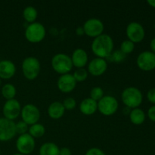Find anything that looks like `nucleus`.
Returning a JSON list of instances; mask_svg holds the SVG:
<instances>
[{
    "mask_svg": "<svg viewBox=\"0 0 155 155\" xmlns=\"http://www.w3.org/2000/svg\"><path fill=\"white\" fill-rule=\"evenodd\" d=\"M52 69L61 75L69 74L73 68L71 58L64 53H58L54 54L51 61Z\"/></svg>",
    "mask_w": 155,
    "mask_h": 155,
    "instance_id": "3",
    "label": "nucleus"
},
{
    "mask_svg": "<svg viewBox=\"0 0 155 155\" xmlns=\"http://www.w3.org/2000/svg\"><path fill=\"white\" fill-rule=\"evenodd\" d=\"M76 34L79 36H81L85 34L84 30H83V27H78L77 29H76Z\"/></svg>",
    "mask_w": 155,
    "mask_h": 155,
    "instance_id": "35",
    "label": "nucleus"
},
{
    "mask_svg": "<svg viewBox=\"0 0 155 155\" xmlns=\"http://www.w3.org/2000/svg\"><path fill=\"white\" fill-rule=\"evenodd\" d=\"M36 142L28 133L18 136L16 141V148L20 154H30L34 151Z\"/></svg>",
    "mask_w": 155,
    "mask_h": 155,
    "instance_id": "8",
    "label": "nucleus"
},
{
    "mask_svg": "<svg viewBox=\"0 0 155 155\" xmlns=\"http://www.w3.org/2000/svg\"><path fill=\"white\" fill-rule=\"evenodd\" d=\"M147 2H148V4L150 6H151V7L153 8H155V0H148Z\"/></svg>",
    "mask_w": 155,
    "mask_h": 155,
    "instance_id": "38",
    "label": "nucleus"
},
{
    "mask_svg": "<svg viewBox=\"0 0 155 155\" xmlns=\"http://www.w3.org/2000/svg\"><path fill=\"white\" fill-rule=\"evenodd\" d=\"M107 69V62L105 59L95 58L88 64V73L95 77L104 74Z\"/></svg>",
    "mask_w": 155,
    "mask_h": 155,
    "instance_id": "14",
    "label": "nucleus"
},
{
    "mask_svg": "<svg viewBox=\"0 0 155 155\" xmlns=\"http://www.w3.org/2000/svg\"><path fill=\"white\" fill-rule=\"evenodd\" d=\"M57 86L59 90L64 93L71 92L77 86V81L73 74H67L61 75L57 82Z\"/></svg>",
    "mask_w": 155,
    "mask_h": 155,
    "instance_id": "15",
    "label": "nucleus"
},
{
    "mask_svg": "<svg viewBox=\"0 0 155 155\" xmlns=\"http://www.w3.org/2000/svg\"><path fill=\"white\" fill-rule=\"evenodd\" d=\"M123 112H124V114H129V115H130V112H131V109L129 108V107H124V110H123Z\"/></svg>",
    "mask_w": 155,
    "mask_h": 155,
    "instance_id": "37",
    "label": "nucleus"
},
{
    "mask_svg": "<svg viewBox=\"0 0 155 155\" xmlns=\"http://www.w3.org/2000/svg\"><path fill=\"white\" fill-rule=\"evenodd\" d=\"M148 116L153 122H155V105L150 107L148 110Z\"/></svg>",
    "mask_w": 155,
    "mask_h": 155,
    "instance_id": "33",
    "label": "nucleus"
},
{
    "mask_svg": "<svg viewBox=\"0 0 155 155\" xmlns=\"http://www.w3.org/2000/svg\"><path fill=\"white\" fill-rule=\"evenodd\" d=\"M62 104H63L65 110H72L77 106V101L72 97H68V98H66L64 100L63 102H62Z\"/></svg>",
    "mask_w": 155,
    "mask_h": 155,
    "instance_id": "30",
    "label": "nucleus"
},
{
    "mask_svg": "<svg viewBox=\"0 0 155 155\" xmlns=\"http://www.w3.org/2000/svg\"><path fill=\"white\" fill-rule=\"evenodd\" d=\"M14 155H24V154H20V153H17V154H15Z\"/></svg>",
    "mask_w": 155,
    "mask_h": 155,
    "instance_id": "39",
    "label": "nucleus"
},
{
    "mask_svg": "<svg viewBox=\"0 0 155 155\" xmlns=\"http://www.w3.org/2000/svg\"><path fill=\"white\" fill-rule=\"evenodd\" d=\"M29 130V125L24 122L23 120L19 121L17 124H15V131H16V134H18L19 136L21 135H24L27 133Z\"/></svg>",
    "mask_w": 155,
    "mask_h": 155,
    "instance_id": "29",
    "label": "nucleus"
},
{
    "mask_svg": "<svg viewBox=\"0 0 155 155\" xmlns=\"http://www.w3.org/2000/svg\"><path fill=\"white\" fill-rule=\"evenodd\" d=\"M104 96V91L99 86H95L90 91V98L94 101H98Z\"/></svg>",
    "mask_w": 155,
    "mask_h": 155,
    "instance_id": "28",
    "label": "nucleus"
},
{
    "mask_svg": "<svg viewBox=\"0 0 155 155\" xmlns=\"http://www.w3.org/2000/svg\"><path fill=\"white\" fill-rule=\"evenodd\" d=\"M126 33L129 40L133 43L142 42L145 38V32L143 26L138 22H131L127 25Z\"/></svg>",
    "mask_w": 155,
    "mask_h": 155,
    "instance_id": "10",
    "label": "nucleus"
},
{
    "mask_svg": "<svg viewBox=\"0 0 155 155\" xmlns=\"http://www.w3.org/2000/svg\"><path fill=\"white\" fill-rule=\"evenodd\" d=\"M126 57H127V55L124 54L120 50H114V51H112V53L107 58V59H109L110 61L115 62V63H120L125 60Z\"/></svg>",
    "mask_w": 155,
    "mask_h": 155,
    "instance_id": "25",
    "label": "nucleus"
},
{
    "mask_svg": "<svg viewBox=\"0 0 155 155\" xmlns=\"http://www.w3.org/2000/svg\"><path fill=\"white\" fill-rule=\"evenodd\" d=\"M88 71H86L85 68H77L75 71H74V76L75 80L77 82H83L87 79L88 77Z\"/></svg>",
    "mask_w": 155,
    "mask_h": 155,
    "instance_id": "27",
    "label": "nucleus"
},
{
    "mask_svg": "<svg viewBox=\"0 0 155 155\" xmlns=\"http://www.w3.org/2000/svg\"><path fill=\"white\" fill-rule=\"evenodd\" d=\"M129 116H130V119L132 124H135V125H141L145 120V112L139 107L131 110Z\"/></svg>",
    "mask_w": 155,
    "mask_h": 155,
    "instance_id": "21",
    "label": "nucleus"
},
{
    "mask_svg": "<svg viewBox=\"0 0 155 155\" xmlns=\"http://www.w3.org/2000/svg\"><path fill=\"white\" fill-rule=\"evenodd\" d=\"M121 100L126 107L130 109H135L141 105L143 100L142 93L138 88H126L121 94Z\"/></svg>",
    "mask_w": 155,
    "mask_h": 155,
    "instance_id": "2",
    "label": "nucleus"
},
{
    "mask_svg": "<svg viewBox=\"0 0 155 155\" xmlns=\"http://www.w3.org/2000/svg\"><path fill=\"white\" fill-rule=\"evenodd\" d=\"M136 63L142 71H153L155 69V54L150 51H142L138 56Z\"/></svg>",
    "mask_w": 155,
    "mask_h": 155,
    "instance_id": "13",
    "label": "nucleus"
},
{
    "mask_svg": "<svg viewBox=\"0 0 155 155\" xmlns=\"http://www.w3.org/2000/svg\"><path fill=\"white\" fill-rule=\"evenodd\" d=\"M37 16V10L33 6H27L23 11V17H24V20L29 24L36 22Z\"/></svg>",
    "mask_w": 155,
    "mask_h": 155,
    "instance_id": "22",
    "label": "nucleus"
},
{
    "mask_svg": "<svg viewBox=\"0 0 155 155\" xmlns=\"http://www.w3.org/2000/svg\"><path fill=\"white\" fill-rule=\"evenodd\" d=\"M147 98L150 102L155 104V88L151 89L148 91L147 93Z\"/></svg>",
    "mask_w": 155,
    "mask_h": 155,
    "instance_id": "32",
    "label": "nucleus"
},
{
    "mask_svg": "<svg viewBox=\"0 0 155 155\" xmlns=\"http://www.w3.org/2000/svg\"><path fill=\"white\" fill-rule=\"evenodd\" d=\"M59 155H72V152L69 148L63 147L59 150Z\"/></svg>",
    "mask_w": 155,
    "mask_h": 155,
    "instance_id": "34",
    "label": "nucleus"
},
{
    "mask_svg": "<svg viewBox=\"0 0 155 155\" xmlns=\"http://www.w3.org/2000/svg\"><path fill=\"white\" fill-rule=\"evenodd\" d=\"M85 155H106L105 153L98 148H92L86 151Z\"/></svg>",
    "mask_w": 155,
    "mask_h": 155,
    "instance_id": "31",
    "label": "nucleus"
},
{
    "mask_svg": "<svg viewBox=\"0 0 155 155\" xmlns=\"http://www.w3.org/2000/svg\"><path fill=\"white\" fill-rule=\"evenodd\" d=\"M21 106L17 99L7 100L2 107V114L4 117L10 120H14L21 115Z\"/></svg>",
    "mask_w": 155,
    "mask_h": 155,
    "instance_id": "12",
    "label": "nucleus"
},
{
    "mask_svg": "<svg viewBox=\"0 0 155 155\" xmlns=\"http://www.w3.org/2000/svg\"><path fill=\"white\" fill-rule=\"evenodd\" d=\"M22 72L24 77L28 80H33L37 78L41 71V64L36 58L30 56L23 61Z\"/></svg>",
    "mask_w": 155,
    "mask_h": 155,
    "instance_id": "4",
    "label": "nucleus"
},
{
    "mask_svg": "<svg viewBox=\"0 0 155 155\" xmlns=\"http://www.w3.org/2000/svg\"><path fill=\"white\" fill-rule=\"evenodd\" d=\"M21 116L22 120L29 126L37 124L40 119V111L36 105L27 104L21 108Z\"/></svg>",
    "mask_w": 155,
    "mask_h": 155,
    "instance_id": "9",
    "label": "nucleus"
},
{
    "mask_svg": "<svg viewBox=\"0 0 155 155\" xmlns=\"http://www.w3.org/2000/svg\"><path fill=\"white\" fill-rule=\"evenodd\" d=\"M118 107V101L112 95H104L98 101V110L104 116L114 115L117 110Z\"/></svg>",
    "mask_w": 155,
    "mask_h": 155,
    "instance_id": "6",
    "label": "nucleus"
},
{
    "mask_svg": "<svg viewBox=\"0 0 155 155\" xmlns=\"http://www.w3.org/2000/svg\"><path fill=\"white\" fill-rule=\"evenodd\" d=\"M15 135V123L5 117L0 118V142L10 141Z\"/></svg>",
    "mask_w": 155,
    "mask_h": 155,
    "instance_id": "11",
    "label": "nucleus"
},
{
    "mask_svg": "<svg viewBox=\"0 0 155 155\" xmlns=\"http://www.w3.org/2000/svg\"><path fill=\"white\" fill-rule=\"evenodd\" d=\"M84 33L86 36L92 38H96L101 35L104 31V24L101 20L92 18L88 19L83 26Z\"/></svg>",
    "mask_w": 155,
    "mask_h": 155,
    "instance_id": "7",
    "label": "nucleus"
},
{
    "mask_svg": "<svg viewBox=\"0 0 155 155\" xmlns=\"http://www.w3.org/2000/svg\"><path fill=\"white\" fill-rule=\"evenodd\" d=\"M71 58L73 66L76 67L77 68H84V67L87 64L89 60L87 52L81 48H76Z\"/></svg>",
    "mask_w": 155,
    "mask_h": 155,
    "instance_id": "16",
    "label": "nucleus"
},
{
    "mask_svg": "<svg viewBox=\"0 0 155 155\" xmlns=\"http://www.w3.org/2000/svg\"><path fill=\"white\" fill-rule=\"evenodd\" d=\"M150 47H151V51H152L154 54H155V38L151 41V43H150Z\"/></svg>",
    "mask_w": 155,
    "mask_h": 155,
    "instance_id": "36",
    "label": "nucleus"
},
{
    "mask_svg": "<svg viewBox=\"0 0 155 155\" xmlns=\"http://www.w3.org/2000/svg\"><path fill=\"white\" fill-rule=\"evenodd\" d=\"M59 148L54 142H45L39 148V155H59Z\"/></svg>",
    "mask_w": 155,
    "mask_h": 155,
    "instance_id": "20",
    "label": "nucleus"
},
{
    "mask_svg": "<svg viewBox=\"0 0 155 155\" xmlns=\"http://www.w3.org/2000/svg\"><path fill=\"white\" fill-rule=\"evenodd\" d=\"M24 34L27 41L31 43H38L45 37L46 30L43 24L39 22H34L27 26Z\"/></svg>",
    "mask_w": 155,
    "mask_h": 155,
    "instance_id": "5",
    "label": "nucleus"
},
{
    "mask_svg": "<svg viewBox=\"0 0 155 155\" xmlns=\"http://www.w3.org/2000/svg\"><path fill=\"white\" fill-rule=\"evenodd\" d=\"M0 153H1V152H0Z\"/></svg>",
    "mask_w": 155,
    "mask_h": 155,
    "instance_id": "42",
    "label": "nucleus"
},
{
    "mask_svg": "<svg viewBox=\"0 0 155 155\" xmlns=\"http://www.w3.org/2000/svg\"><path fill=\"white\" fill-rule=\"evenodd\" d=\"M114 40L110 35L104 34L95 38L92 42L91 48L96 58H107L114 51Z\"/></svg>",
    "mask_w": 155,
    "mask_h": 155,
    "instance_id": "1",
    "label": "nucleus"
},
{
    "mask_svg": "<svg viewBox=\"0 0 155 155\" xmlns=\"http://www.w3.org/2000/svg\"><path fill=\"white\" fill-rule=\"evenodd\" d=\"M98 110V102L91 98L83 99L80 104V110L84 115H92Z\"/></svg>",
    "mask_w": 155,
    "mask_h": 155,
    "instance_id": "18",
    "label": "nucleus"
},
{
    "mask_svg": "<svg viewBox=\"0 0 155 155\" xmlns=\"http://www.w3.org/2000/svg\"><path fill=\"white\" fill-rule=\"evenodd\" d=\"M0 86H1V79H0Z\"/></svg>",
    "mask_w": 155,
    "mask_h": 155,
    "instance_id": "40",
    "label": "nucleus"
},
{
    "mask_svg": "<svg viewBox=\"0 0 155 155\" xmlns=\"http://www.w3.org/2000/svg\"><path fill=\"white\" fill-rule=\"evenodd\" d=\"M16 73L15 64L10 60L0 61V79L8 80Z\"/></svg>",
    "mask_w": 155,
    "mask_h": 155,
    "instance_id": "17",
    "label": "nucleus"
},
{
    "mask_svg": "<svg viewBox=\"0 0 155 155\" xmlns=\"http://www.w3.org/2000/svg\"><path fill=\"white\" fill-rule=\"evenodd\" d=\"M2 95L6 100L14 99L17 94V89L12 83H6L2 88Z\"/></svg>",
    "mask_w": 155,
    "mask_h": 155,
    "instance_id": "23",
    "label": "nucleus"
},
{
    "mask_svg": "<svg viewBox=\"0 0 155 155\" xmlns=\"http://www.w3.org/2000/svg\"><path fill=\"white\" fill-rule=\"evenodd\" d=\"M64 107L62 104V102L60 101H54L51 103L48 107V114L51 119H60L64 116Z\"/></svg>",
    "mask_w": 155,
    "mask_h": 155,
    "instance_id": "19",
    "label": "nucleus"
},
{
    "mask_svg": "<svg viewBox=\"0 0 155 155\" xmlns=\"http://www.w3.org/2000/svg\"><path fill=\"white\" fill-rule=\"evenodd\" d=\"M154 29H155V25H154Z\"/></svg>",
    "mask_w": 155,
    "mask_h": 155,
    "instance_id": "41",
    "label": "nucleus"
},
{
    "mask_svg": "<svg viewBox=\"0 0 155 155\" xmlns=\"http://www.w3.org/2000/svg\"><path fill=\"white\" fill-rule=\"evenodd\" d=\"M45 133V128L42 124H35L33 125H31L29 127L28 133L34 139L37 138H41L44 136Z\"/></svg>",
    "mask_w": 155,
    "mask_h": 155,
    "instance_id": "24",
    "label": "nucleus"
},
{
    "mask_svg": "<svg viewBox=\"0 0 155 155\" xmlns=\"http://www.w3.org/2000/svg\"><path fill=\"white\" fill-rule=\"evenodd\" d=\"M135 48V43H133V42H131L129 39H127V40H124L122 42H121L120 45V51H122L124 54H125L126 55L128 54H130V53L133 52L134 51Z\"/></svg>",
    "mask_w": 155,
    "mask_h": 155,
    "instance_id": "26",
    "label": "nucleus"
}]
</instances>
